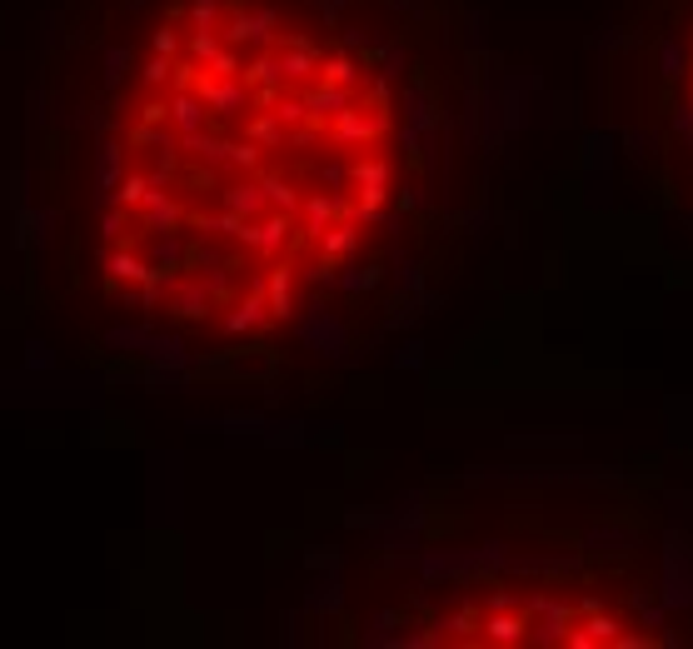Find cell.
Returning a JSON list of instances; mask_svg holds the SVG:
<instances>
[{
  "instance_id": "obj_1",
  "label": "cell",
  "mask_w": 693,
  "mask_h": 649,
  "mask_svg": "<svg viewBox=\"0 0 693 649\" xmlns=\"http://www.w3.org/2000/svg\"><path fill=\"white\" fill-rule=\"evenodd\" d=\"M384 80L270 0H185L120 120L95 190L105 275L145 315L255 335L330 280L394 190Z\"/></svg>"
},
{
  "instance_id": "obj_3",
  "label": "cell",
  "mask_w": 693,
  "mask_h": 649,
  "mask_svg": "<svg viewBox=\"0 0 693 649\" xmlns=\"http://www.w3.org/2000/svg\"><path fill=\"white\" fill-rule=\"evenodd\" d=\"M684 105H689V115H693V45H689V70H684Z\"/></svg>"
},
{
  "instance_id": "obj_2",
  "label": "cell",
  "mask_w": 693,
  "mask_h": 649,
  "mask_svg": "<svg viewBox=\"0 0 693 649\" xmlns=\"http://www.w3.org/2000/svg\"><path fill=\"white\" fill-rule=\"evenodd\" d=\"M419 645H534V649H604L639 645L634 625L589 600L564 590H474L434 615L429 630L414 635Z\"/></svg>"
}]
</instances>
